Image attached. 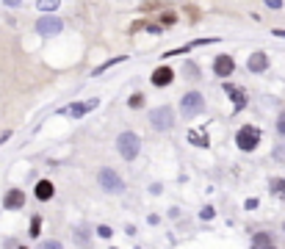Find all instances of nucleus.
Masks as SVG:
<instances>
[{
    "label": "nucleus",
    "instance_id": "nucleus-7",
    "mask_svg": "<svg viewBox=\"0 0 285 249\" xmlns=\"http://www.w3.org/2000/svg\"><path fill=\"white\" fill-rule=\"evenodd\" d=\"M61 28H64V25H61L58 17H42L36 22V31L42 33V36H56V33H61Z\"/></svg>",
    "mask_w": 285,
    "mask_h": 249
},
{
    "label": "nucleus",
    "instance_id": "nucleus-5",
    "mask_svg": "<svg viewBox=\"0 0 285 249\" xmlns=\"http://www.w3.org/2000/svg\"><path fill=\"white\" fill-rule=\"evenodd\" d=\"M97 180H100V186H103L105 191H111V194L125 191V180H122V177H119V174L114 172V169H100Z\"/></svg>",
    "mask_w": 285,
    "mask_h": 249
},
{
    "label": "nucleus",
    "instance_id": "nucleus-2",
    "mask_svg": "<svg viewBox=\"0 0 285 249\" xmlns=\"http://www.w3.org/2000/svg\"><path fill=\"white\" fill-rule=\"evenodd\" d=\"M235 144H238V150L244 152H252L257 144H260V130H257L255 125H244L238 130V136H235Z\"/></svg>",
    "mask_w": 285,
    "mask_h": 249
},
{
    "label": "nucleus",
    "instance_id": "nucleus-17",
    "mask_svg": "<svg viewBox=\"0 0 285 249\" xmlns=\"http://www.w3.org/2000/svg\"><path fill=\"white\" fill-rule=\"evenodd\" d=\"M122 61H125V56H117V58H111V61H105L103 66H97V70H94V75H100V72H105L108 66H114V64H122Z\"/></svg>",
    "mask_w": 285,
    "mask_h": 249
},
{
    "label": "nucleus",
    "instance_id": "nucleus-4",
    "mask_svg": "<svg viewBox=\"0 0 285 249\" xmlns=\"http://www.w3.org/2000/svg\"><path fill=\"white\" fill-rule=\"evenodd\" d=\"M150 125L155 127V130H172L174 125V114L169 105H161V108L150 111Z\"/></svg>",
    "mask_w": 285,
    "mask_h": 249
},
{
    "label": "nucleus",
    "instance_id": "nucleus-26",
    "mask_svg": "<svg viewBox=\"0 0 285 249\" xmlns=\"http://www.w3.org/2000/svg\"><path fill=\"white\" fill-rule=\"evenodd\" d=\"M19 249H25V246H19Z\"/></svg>",
    "mask_w": 285,
    "mask_h": 249
},
{
    "label": "nucleus",
    "instance_id": "nucleus-3",
    "mask_svg": "<svg viewBox=\"0 0 285 249\" xmlns=\"http://www.w3.org/2000/svg\"><path fill=\"white\" fill-rule=\"evenodd\" d=\"M202 108H205V100H202L200 92H188L186 97L180 100V111H183V119H191L196 117Z\"/></svg>",
    "mask_w": 285,
    "mask_h": 249
},
{
    "label": "nucleus",
    "instance_id": "nucleus-8",
    "mask_svg": "<svg viewBox=\"0 0 285 249\" xmlns=\"http://www.w3.org/2000/svg\"><path fill=\"white\" fill-rule=\"evenodd\" d=\"M233 70H235V61H233L230 56H219V58L213 61V72H216L219 78H230V75H233Z\"/></svg>",
    "mask_w": 285,
    "mask_h": 249
},
{
    "label": "nucleus",
    "instance_id": "nucleus-16",
    "mask_svg": "<svg viewBox=\"0 0 285 249\" xmlns=\"http://www.w3.org/2000/svg\"><path fill=\"white\" fill-rule=\"evenodd\" d=\"M269 188H271V194H274V197H282L285 199V180L282 177H271L269 180Z\"/></svg>",
    "mask_w": 285,
    "mask_h": 249
},
{
    "label": "nucleus",
    "instance_id": "nucleus-21",
    "mask_svg": "<svg viewBox=\"0 0 285 249\" xmlns=\"http://www.w3.org/2000/svg\"><path fill=\"white\" fill-rule=\"evenodd\" d=\"M277 133H280V136H285V111L277 117Z\"/></svg>",
    "mask_w": 285,
    "mask_h": 249
},
{
    "label": "nucleus",
    "instance_id": "nucleus-6",
    "mask_svg": "<svg viewBox=\"0 0 285 249\" xmlns=\"http://www.w3.org/2000/svg\"><path fill=\"white\" fill-rule=\"evenodd\" d=\"M100 105V100L94 97V100H83V103H72V105H64V108H61V114H64V117H86V114L89 111H94Z\"/></svg>",
    "mask_w": 285,
    "mask_h": 249
},
{
    "label": "nucleus",
    "instance_id": "nucleus-18",
    "mask_svg": "<svg viewBox=\"0 0 285 249\" xmlns=\"http://www.w3.org/2000/svg\"><path fill=\"white\" fill-rule=\"evenodd\" d=\"M127 105H130V108H141V105H144V94H133V97L127 100Z\"/></svg>",
    "mask_w": 285,
    "mask_h": 249
},
{
    "label": "nucleus",
    "instance_id": "nucleus-12",
    "mask_svg": "<svg viewBox=\"0 0 285 249\" xmlns=\"http://www.w3.org/2000/svg\"><path fill=\"white\" fill-rule=\"evenodd\" d=\"M247 66H249V72H263L269 66V56H266V53H252Z\"/></svg>",
    "mask_w": 285,
    "mask_h": 249
},
{
    "label": "nucleus",
    "instance_id": "nucleus-1",
    "mask_svg": "<svg viewBox=\"0 0 285 249\" xmlns=\"http://www.w3.org/2000/svg\"><path fill=\"white\" fill-rule=\"evenodd\" d=\"M139 147H141V141H139V136H136V133H130V130L119 133L117 150H119V155L125 158V161H133L136 155H139Z\"/></svg>",
    "mask_w": 285,
    "mask_h": 249
},
{
    "label": "nucleus",
    "instance_id": "nucleus-22",
    "mask_svg": "<svg viewBox=\"0 0 285 249\" xmlns=\"http://www.w3.org/2000/svg\"><path fill=\"white\" fill-rule=\"evenodd\" d=\"M39 249H64V246H61L58 241H45V244L39 246Z\"/></svg>",
    "mask_w": 285,
    "mask_h": 249
},
{
    "label": "nucleus",
    "instance_id": "nucleus-13",
    "mask_svg": "<svg viewBox=\"0 0 285 249\" xmlns=\"http://www.w3.org/2000/svg\"><path fill=\"white\" fill-rule=\"evenodd\" d=\"M53 194H56V188H53L50 180H39V183H36V199H42V202H45V199L53 197Z\"/></svg>",
    "mask_w": 285,
    "mask_h": 249
},
{
    "label": "nucleus",
    "instance_id": "nucleus-19",
    "mask_svg": "<svg viewBox=\"0 0 285 249\" xmlns=\"http://www.w3.org/2000/svg\"><path fill=\"white\" fill-rule=\"evenodd\" d=\"M39 9H42V11H56L58 3H56V0H42V3H39Z\"/></svg>",
    "mask_w": 285,
    "mask_h": 249
},
{
    "label": "nucleus",
    "instance_id": "nucleus-25",
    "mask_svg": "<svg viewBox=\"0 0 285 249\" xmlns=\"http://www.w3.org/2000/svg\"><path fill=\"white\" fill-rule=\"evenodd\" d=\"M274 36H285V31H274Z\"/></svg>",
    "mask_w": 285,
    "mask_h": 249
},
{
    "label": "nucleus",
    "instance_id": "nucleus-15",
    "mask_svg": "<svg viewBox=\"0 0 285 249\" xmlns=\"http://www.w3.org/2000/svg\"><path fill=\"white\" fill-rule=\"evenodd\" d=\"M188 141L196 147H208L210 144V139H208V133H202V130H188Z\"/></svg>",
    "mask_w": 285,
    "mask_h": 249
},
{
    "label": "nucleus",
    "instance_id": "nucleus-10",
    "mask_svg": "<svg viewBox=\"0 0 285 249\" xmlns=\"http://www.w3.org/2000/svg\"><path fill=\"white\" fill-rule=\"evenodd\" d=\"M23 202H25V194L19 191V188H11V191H6L3 205L9 208V211H17V208H23Z\"/></svg>",
    "mask_w": 285,
    "mask_h": 249
},
{
    "label": "nucleus",
    "instance_id": "nucleus-14",
    "mask_svg": "<svg viewBox=\"0 0 285 249\" xmlns=\"http://www.w3.org/2000/svg\"><path fill=\"white\" fill-rule=\"evenodd\" d=\"M252 249H277L274 244H271V235L269 233H257L252 238Z\"/></svg>",
    "mask_w": 285,
    "mask_h": 249
},
{
    "label": "nucleus",
    "instance_id": "nucleus-23",
    "mask_svg": "<svg viewBox=\"0 0 285 249\" xmlns=\"http://www.w3.org/2000/svg\"><path fill=\"white\" fill-rule=\"evenodd\" d=\"M213 213H216V211H213V208L208 205V208H202V213H200V216H202V219L208 221V219H213Z\"/></svg>",
    "mask_w": 285,
    "mask_h": 249
},
{
    "label": "nucleus",
    "instance_id": "nucleus-9",
    "mask_svg": "<svg viewBox=\"0 0 285 249\" xmlns=\"http://www.w3.org/2000/svg\"><path fill=\"white\" fill-rule=\"evenodd\" d=\"M225 92L233 97V111H244V105H247V92L238 89V86H233V83H225Z\"/></svg>",
    "mask_w": 285,
    "mask_h": 249
},
{
    "label": "nucleus",
    "instance_id": "nucleus-24",
    "mask_svg": "<svg viewBox=\"0 0 285 249\" xmlns=\"http://www.w3.org/2000/svg\"><path fill=\"white\" fill-rule=\"evenodd\" d=\"M97 235H100V238H111V227H97Z\"/></svg>",
    "mask_w": 285,
    "mask_h": 249
},
{
    "label": "nucleus",
    "instance_id": "nucleus-20",
    "mask_svg": "<svg viewBox=\"0 0 285 249\" xmlns=\"http://www.w3.org/2000/svg\"><path fill=\"white\" fill-rule=\"evenodd\" d=\"M39 230H42V219L33 216V219H31V235H39Z\"/></svg>",
    "mask_w": 285,
    "mask_h": 249
},
{
    "label": "nucleus",
    "instance_id": "nucleus-11",
    "mask_svg": "<svg viewBox=\"0 0 285 249\" xmlns=\"http://www.w3.org/2000/svg\"><path fill=\"white\" fill-rule=\"evenodd\" d=\"M172 78H174L172 66H158V70L152 72V83L155 86H169V83H172Z\"/></svg>",
    "mask_w": 285,
    "mask_h": 249
}]
</instances>
